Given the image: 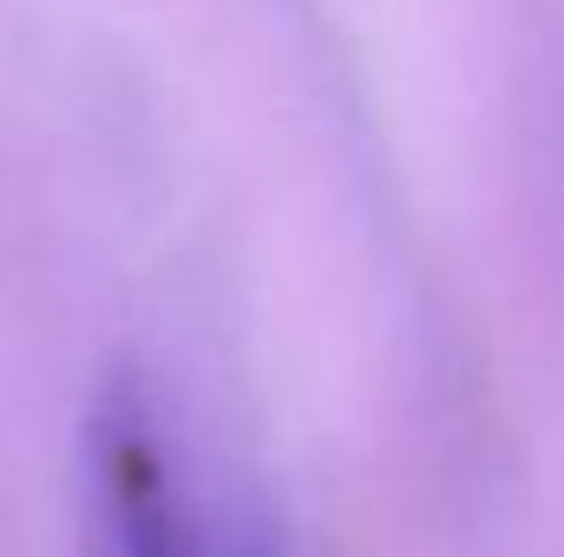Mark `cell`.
<instances>
[{
	"label": "cell",
	"instance_id": "cell-1",
	"mask_svg": "<svg viewBox=\"0 0 564 557\" xmlns=\"http://www.w3.org/2000/svg\"><path fill=\"white\" fill-rule=\"evenodd\" d=\"M93 472L112 557H230L204 505L191 499L151 401L132 381H119L93 419Z\"/></svg>",
	"mask_w": 564,
	"mask_h": 557
}]
</instances>
